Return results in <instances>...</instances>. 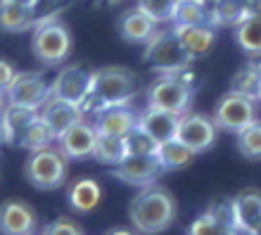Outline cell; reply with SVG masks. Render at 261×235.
Wrapping results in <instances>:
<instances>
[{
	"instance_id": "1",
	"label": "cell",
	"mask_w": 261,
	"mask_h": 235,
	"mask_svg": "<svg viewBox=\"0 0 261 235\" xmlns=\"http://www.w3.org/2000/svg\"><path fill=\"white\" fill-rule=\"evenodd\" d=\"M178 216L176 197L166 188L152 183V186L140 188V193L130 200L128 219L130 226L140 233H164L173 226Z\"/></svg>"
},
{
	"instance_id": "2",
	"label": "cell",
	"mask_w": 261,
	"mask_h": 235,
	"mask_svg": "<svg viewBox=\"0 0 261 235\" xmlns=\"http://www.w3.org/2000/svg\"><path fill=\"white\" fill-rule=\"evenodd\" d=\"M136 93H138L136 71L110 64V67L93 71L88 100H93L100 110H105V107H114V105H126Z\"/></svg>"
},
{
	"instance_id": "3",
	"label": "cell",
	"mask_w": 261,
	"mask_h": 235,
	"mask_svg": "<svg viewBox=\"0 0 261 235\" xmlns=\"http://www.w3.org/2000/svg\"><path fill=\"white\" fill-rule=\"evenodd\" d=\"M31 53L45 67L62 64L71 53V34L57 17H43L31 34Z\"/></svg>"
},
{
	"instance_id": "4",
	"label": "cell",
	"mask_w": 261,
	"mask_h": 235,
	"mask_svg": "<svg viewBox=\"0 0 261 235\" xmlns=\"http://www.w3.org/2000/svg\"><path fill=\"white\" fill-rule=\"evenodd\" d=\"M143 60H147V64L154 67L159 74H180L188 64L193 62V57L188 55L186 48L180 45L173 27L157 29V31L145 41Z\"/></svg>"
},
{
	"instance_id": "5",
	"label": "cell",
	"mask_w": 261,
	"mask_h": 235,
	"mask_svg": "<svg viewBox=\"0 0 261 235\" xmlns=\"http://www.w3.org/2000/svg\"><path fill=\"white\" fill-rule=\"evenodd\" d=\"M69 159L60 152V147H43L31 152L24 173L27 180L38 190H57L67 183V173H69Z\"/></svg>"
},
{
	"instance_id": "6",
	"label": "cell",
	"mask_w": 261,
	"mask_h": 235,
	"mask_svg": "<svg viewBox=\"0 0 261 235\" xmlns=\"http://www.w3.org/2000/svg\"><path fill=\"white\" fill-rule=\"evenodd\" d=\"M256 97L240 93V90L230 88L226 95L221 97L216 107H214V121L219 126V131L228 133H240L249 124L259 121V110H256Z\"/></svg>"
},
{
	"instance_id": "7",
	"label": "cell",
	"mask_w": 261,
	"mask_h": 235,
	"mask_svg": "<svg viewBox=\"0 0 261 235\" xmlns=\"http://www.w3.org/2000/svg\"><path fill=\"white\" fill-rule=\"evenodd\" d=\"M147 105L186 114L193 105V88L180 74H159L147 86Z\"/></svg>"
},
{
	"instance_id": "8",
	"label": "cell",
	"mask_w": 261,
	"mask_h": 235,
	"mask_svg": "<svg viewBox=\"0 0 261 235\" xmlns=\"http://www.w3.org/2000/svg\"><path fill=\"white\" fill-rule=\"evenodd\" d=\"M219 136V126L214 121V117L202 114V112H186L180 117V126L176 138L180 143H186L195 154H202L206 150H212Z\"/></svg>"
},
{
	"instance_id": "9",
	"label": "cell",
	"mask_w": 261,
	"mask_h": 235,
	"mask_svg": "<svg viewBox=\"0 0 261 235\" xmlns=\"http://www.w3.org/2000/svg\"><path fill=\"white\" fill-rule=\"evenodd\" d=\"M90 83H93V71L81 64H67L64 69H60L55 81L50 83V95L83 105L90 97Z\"/></svg>"
},
{
	"instance_id": "10",
	"label": "cell",
	"mask_w": 261,
	"mask_h": 235,
	"mask_svg": "<svg viewBox=\"0 0 261 235\" xmlns=\"http://www.w3.org/2000/svg\"><path fill=\"white\" fill-rule=\"evenodd\" d=\"M5 93H7V102L41 110L50 97V83L38 71H19Z\"/></svg>"
},
{
	"instance_id": "11",
	"label": "cell",
	"mask_w": 261,
	"mask_h": 235,
	"mask_svg": "<svg viewBox=\"0 0 261 235\" xmlns=\"http://www.w3.org/2000/svg\"><path fill=\"white\" fill-rule=\"evenodd\" d=\"M162 164L154 154H128L121 164L114 166V178L126 183V186L145 188L152 186L154 180L162 176Z\"/></svg>"
},
{
	"instance_id": "12",
	"label": "cell",
	"mask_w": 261,
	"mask_h": 235,
	"mask_svg": "<svg viewBox=\"0 0 261 235\" xmlns=\"http://www.w3.org/2000/svg\"><path fill=\"white\" fill-rule=\"evenodd\" d=\"M97 128L86 124V119L57 136V147L67 159H86L95 152Z\"/></svg>"
},
{
	"instance_id": "13",
	"label": "cell",
	"mask_w": 261,
	"mask_h": 235,
	"mask_svg": "<svg viewBox=\"0 0 261 235\" xmlns=\"http://www.w3.org/2000/svg\"><path fill=\"white\" fill-rule=\"evenodd\" d=\"M233 214L240 233L256 235L261 233V190L259 188H245L230 200Z\"/></svg>"
},
{
	"instance_id": "14",
	"label": "cell",
	"mask_w": 261,
	"mask_h": 235,
	"mask_svg": "<svg viewBox=\"0 0 261 235\" xmlns=\"http://www.w3.org/2000/svg\"><path fill=\"white\" fill-rule=\"evenodd\" d=\"M38 228L36 212L21 200H7L0 204V233L29 235Z\"/></svg>"
},
{
	"instance_id": "15",
	"label": "cell",
	"mask_w": 261,
	"mask_h": 235,
	"mask_svg": "<svg viewBox=\"0 0 261 235\" xmlns=\"http://www.w3.org/2000/svg\"><path fill=\"white\" fill-rule=\"evenodd\" d=\"M216 27H212L209 21L204 24H173V31L178 36L180 45L186 48V53L193 60L204 57L212 53L214 41H216Z\"/></svg>"
},
{
	"instance_id": "16",
	"label": "cell",
	"mask_w": 261,
	"mask_h": 235,
	"mask_svg": "<svg viewBox=\"0 0 261 235\" xmlns=\"http://www.w3.org/2000/svg\"><path fill=\"white\" fill-rule=\"evenodd\" d=\"M41 117L48 121L55 133H64L67 128H71L74 124L83 121L86 114H83V105H76V102H69V100H60V97H48V102L41 107Z\"/></svg>"
},
{
	"instance_id": "17",
	"label": "cell",
	"mask_w": 261,
	"mask_h": 235,
	"mask_svg": "<svg viewBox=\"0 0 261 235\" xmlns=\"http://www.w3.org/2000/svg\"><path fill=\"white\" fill-rule=\"evenodd\" d=\"M157 29H159V21L138 5L126 10V12L121 14V19H119V34L128 43H143L145 45V41H147Z\"/></svg>"
},
{
	"instance_id": "18",
	"label": "cell",
	"mask_w": 261,
	"mask_h": 235,
	"mask_svg": "<svg viewBox=\"0 0 261 235\" xmlns=\"http://www.w3.org/2000/svg\"><path fill=\"white\" fill-rule=\"evenodd\" d=\"M38 114H41V110L7 102L5 110L0 112L3 128H5V145L19 147L21 145V138H24V133H27V128H29V124H31Z\"/></svg>"
},
{
	"instance_id": "19",
	"label": "cell",
	"mask_w": 261,
	"mask_h": 235,
	"mask_svg": "<svg viewBox=\"0 0 261 235\" xmlns=\"http://www.w3.org/2000/svg\"><path fill=\"white\" fill-rule=\"evenodd\" d=\"M180 117H183V114H178V112L162 110V107H152V105H147V110L140 114V126L162 143V140L176 138L178 126H180Z\"/></svg>"
},
{
	"instance_id": "20",
	"label": "cell",
	"mask_w": 261,
	"mask_h": 235,
	"mask_svg": "<svg viewBox=\"0 0 261 235\" xmlns=\"http://www.w3.org/2000/svg\"><path fill=\"white\" fill-rule=\"evenodd\" d=\"M138 124H140V114H136L128 105H114V107L100 110L95 128L102 133H114V136H128Z\"/></svg>"
},
{
	"instance_id": "21",
	"label": "cell",
	"mask_w": 261,
	"mask_h": 235,
	"mask_svg": "<svg viewBox=\"0 0 261 235\" xmlns=\"http://www.w3.org/2000/svg\"><path fill=\"white\" fill-rule=\"evenodd\" d=\"M41 21L36 14V5H17V3H3L0 0V31L5 34H24L34 31V27Z\"/></svg>"
},
{
	"instance_id": "22",
	"label": "cell",
	"mask_w": 261,
	"mask_h": 235,
	"mask_svg": "<svg viewBox=\"0 0 261 235\" xmlns=\"http://www.w3.org/2000/svg\"><path fill=\"white\" fill-rule=\"evenodd\" d=\"M102 202V188L93 178H79L71 183L67 190V204L69 209H74L79 214H90L95 212Z\"/></svg>"
},
{
	"instance_id": "23",
	"label": "cell",
	"mask_w": 261,
	"mask_h": 235,
	"mask_svg": "<svg viewBox=\"0 0 261 235\" xmlns=\"http://www.w3.org/2000/svg\"><path fill=\"white\" fill-rule=\"evenodd\" d=\"M154 157L159 159V164H162L164 171H178V169L190 166V162H193L197 154H195L186 143H180L178 138H169V140H162V143H159Z\"/></svg>"
},
{
	"instance_id": "24",
	"label": "cell",
	"mask_w": 261,
	"mask_h": 235,
	"mask_svg": "<svg viewBox=\"0 0 261 235\" xmlns=\"http://www.w3.org/2000/svg\"><path fill=\"white\" fill-rule=\"evenodd\" d=\"M93 157L100 164L107 166H117L128 157V147H126V138L124 136H114V133H102L97 131V140H95V152Z\"/></svg>"
},
{
	"instance_id": "25",
	"label": "cell",
	"mask_w": 261,
	"mask_h": 235,
	"mask_svg": "<svg viewBox=\"0 0 261 235\" xmlns=\"http://www.w3.org/2000/svg\"><path fill=\"white\" fill-rule=\"evenodd\" d=\"M249 0H212L209 24L212 27H235L247 14Z\"/></svg>"
},
{
	"instance_id": "26",
	"label": "cell",
	"mask_w": 261,
	"mask_h": 235,
	"mask_svg": "<svg viewBox=\"0 0 261 235\" xmlns=\"http://www.w3.org/2000/svg\"><path fill=\"white\" fill-rule=\"evenodd\" d=\"M235 41L247 55L261 57V17L256 14H245L235 24Z\"/></svg>"
},
{
	"instance_id": "27",
	"label": "cell",
	"mask_w": 261,
	"mask_h": 235,
	"mask_svg": "<svg viewBox=\"0 0 261 235\" xmlns=\"http://www.w3.org/2000/svg\"><path fill=\"white\" fill-rule=\"evenodd\" d=\"M53 143H57V133L55 128L45 121V119L38 114V117L29 124L27 133H24V138H21V145L24 150H31V152H36V150H43V147H50Z\"/></svg>"
},
{
	"instance_id": "28",
	"label": "cell",
	"mask_w": 261,
	"mask_h": 235,
	"mask_svg": "<svg viewBox=\"0 0 261 235\" xmlns=\"http://www.w3.org/2000/svg\"><path fill=\"white\" fill-rule=\"evenodd\" d=\"M209 21V5L206 0H178L173 24H204Z\"/></svg>"
},
{
	"instance_id": "29",
	"label": "cell",
	"mask_w": 261,
	"mask_h": 235,
	"mask_svg": "<svg viewBox=\"0 0 261 235\" xmlns=\"http://www.w3.org/2000/svg\"><path fill=\"white\" fill-rule=\"evenodd\" d=\"M238 136V152L245 159H261V121L249 124Z\"/></svg>"
},
{
	"instance_id": "30",
	"label": "cell",
	"mask_w": 261,
	"mask_h": 235,
	"mask_svg": "<svg viewBox=\"0 0 261 235\" xmlns=\"http://www.w3.org/2000/svg\"><path fill=\"white\" fill-rule=\"evenodd\" d=\"M233 88L240 90V93H247V95L256 97L259 100V90H261V64L249 62L245 64L233 79Z\"/></svg>"
},
{
	"instance_id": "31",
	"label": "cell",
	"mask_w": 261,
	"mask_h": 235,
	"mask_svg": "<svg viewBox=\"0 0 261 235\" xmlns=\"http://www.w3.org/2000/svg\"><path fill=\"white\" fill-rule=\"evenodd\" d=\"M126 138V147H128V154H154L159 147V140L154 136L145 131L143 126L138 124Z\"/></svg>"
},
{
	"instance_id": "32",
	"label": "cell",
	"mask_w": 261,
	"mask_h": 235,
	"mask_svg": "<svg viewBox=\"0 0 261 235\" xmlns=\"http://www.w3.org/2000/svg\"><path fill=\"white\" fill-rule=\"evenodd\" d=\"M176 3L178 0H138V7H143L145 12L152 14L159 24H164V21H173Z\"/></svg>"
},
{
	"instance_id": "33",
	"label": "cell",
	"mask_w": 261,
	"mask_h": 235,
	"mask_svg": "<svg viewBox=\"0 0 261 235\" xmlns=\"http://www.w3.org/2000/svg\"><path fill=\"white\" fill-rule=\"evenodd\" d=\"M188 233L190 235H216V233H221V226H219V221H216V216H214L212 207L206 209L204 214H199L197 219H195L193 226L188 228Z\"/></svg>"
},
{
	"instance_id": "34",
	"label": "cell",
	"mask_w": 261,
	"mask_h": 235,
	"mask_svg": "<svg viewBox=\"0 0 261 235\" xmlns=\"http://www.w3.org/2000/svg\"><path fill=\"white\" fill-rule=\"evenodd\" d=\"M45 233H48V235H62V233L79 235V233H83V230H81V226H79L76 221L67 219V216H60V219H55L53 223H48V226H45Z\"/></svg>"
},
{
	"instance_id": "35",
	"label": "cell",
	"mask_w": 261,
	"mask_h": 235,
	"mask_svg": "<svg viewBox=\"0 0 261 235\" xmlns=\"http://www.w3.org/2000/svg\"><path fill=\"white\" fill-rule=\"evenodd\" d=\"M17 74H19V71L14 69L7 60H3V57H0V88H5V90L10 88V83L17 79Z\"/></svg>"
},
{
	"instance_id": "36",
	"label": "cell",
	"mask_w": 261,
	"mask_h": 235,
	"mask_svg": "<svg viewBox=\"0 0 261 235\" xmlns=\"http://www.w3.org/2000/svg\"><path fill=\"white\" fill-rule=\"evenodd\" d=\"M247 14H256V17H261V0H249Z\"/></svg>"
},
{
	"instance_id": "37",
	"label": "cell",
	"mask_w": 261,
	"mask_h": 235,
	"mask_svg": "<svg viewBox=\"0 0 261 235\" xmlns=\"http://www.w3.org/2000/svg\"><path fill=\"white\" fill-rule=\"evenodd\" d=\"M3 3H17V5H38V0H3Z\"/></svg>"
},
{
	"instance_id": "38",
	"label": "cell",
	"mask_w": 261,
	"mask_h": 235,
	"mask_svg": "<svg viewBox=\"0 0 261 235\" xmlns=\"http://www.w3.org/2000/svg\"><path fill=\"white\" fill-rule=\"evenodd\" d=\"M5 105H7V93H5V88H0V112L5 110Z\"/></svg>"
},
{
	"instance_id": "39",
	"label": "cell",
	"mask_w": 261,
	"mask_h": 235,
	"mask_svg": "<svg viewBox=\"0 0 261 235\" xmlns=\"http://www.w3.org/2000/svg\"><path fill=\"white\" fill-rule=\"evenodd\" d=\"M0 145H5V128H3V119H0Z\"/></svg>"
},
{
	"instance_id": "40",
	"label": "cell",
	"mask_w": 261,
	"mask_h": 235,
	"mask_svg": "<svg viewBox=\"0 0 261 235\" xmlns=\"http://www.w3.org/2000/svg\"><path fill=\"white\" fill-rule=\"evenodd\" d=\"M102 3H107V5H119L121 0H102Z\"/></svg>"
},
{
	"instance_id": "41",
	"label": "cell",
	"mask_w": 261,
	"mask_h": 235,
	"mask_svg": "<svg viewBox=\"0 0 261 235\" xmlns=\"http://www.w3.org/2000/svg\"><path fill=\"white\" fill-rule=\"evenodd\" d=\"M259 102H261V90H259Z\"/></svg>"
}]
</instances>
